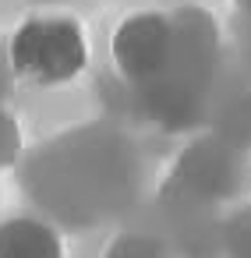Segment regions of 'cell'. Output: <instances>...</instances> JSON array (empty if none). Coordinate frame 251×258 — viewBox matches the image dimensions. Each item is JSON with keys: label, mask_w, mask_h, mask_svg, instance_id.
Segmentation results:
<instances>
[{"label": "cell", "mask_w": 251, "mask_h": 258, "mask_svg": "<svg viewBox=\"0 0 251 258\" xmlns=\"http://www.w3.org/2000/svg\"><path fill=\"white\" fill-rule=\"evenodd\" d=\"M8 64L15 78L39 89H57L75 82L89 68V39L82 22L68 15L25 18L8 43Z\"/></svg>", "instance_id": "obj_1"}, {"label": "cell", "mask_w": 251, "mask_h": 258, "mask_svg": "<svg viewBox=\"0 0 251 258\" xmlns=\"http://www.w3.org/2000/svg\"><path fill=\"white\" fill-rule=\"evenodd\" d=\"M113 64L131 85H159L170 71V15L142 11L117 25L113 32Z\"/></svg>", "instance_id": "obj_2"}, {"label": "cell", "mask_w": 251, "mask_h": 258, "mask_svg": "<svg viewBox=\"0 0 251 258\" xmlns=\"http://www.w3.org/2000/svg\"><path fill=\"white\" fill-rule=\"evenodd\" d=\"M170 32H173V50H170L166 78H180L184 85H202L219 57L216 22L202 8H180L170 15Z\"/></svg>", "instance_id": "obj_3"}, {"label": "cell", "mask_w": 251, "mask_h": 258, "mask_svg": "<svg viewBox=\"0 0 251 258\" xmlns=\"http://www.w3.org/2000/svg\"><path fill=\"white\" fill-rule=\"evenodd\" d=\"M0 258H64V240L50 223L15 216L0 223Z\"/></svg>", "instance_id": "obj_4"}, {"label": "cell", "mask_w": 251, "mask_h": 258, "mask_svg": "<svg viewBox=\"0 0 251 258\" xmlns=\"http://www.w3.org/2000/svg\"><path fill=\"white\" fill-rule=\"evenodd\" d=\"M18 156V127L8 113H0V166Z\"/></svg>", "instance_id": "obj_5"}, {"label": "cell", "mask_w": 251, "mask_h": 258, "mask_svg": "<svg viewBox=\"0 0 251 258\" xmlns=\"http://www.w3.org/2000/svg\"><path fill=\"white\" fill-rule=\"evenodd\" d=\"M240 4H244V8H247V11H251V0H240Z\"/></svg>", "instance_id": "obj_6"}]
</instances>
